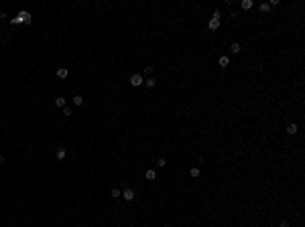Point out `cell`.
<instances>
[{
	"label": "cell",
	"mask_w": 305,
	"mask_h": 227,
	"mask_svg": "<svg viewBox=\"0 0 305 227\" xmlns=\"http://www.w3.org/2000/svg\"><path fill=\"white\" fill-rule=\"evenodd\" d=\"M143 83H145V77L140 75V73H134V75H130V85H132V87H140Z\"/></svg>",
	"instance_id": "obj_1"
},
{
	"label": "cell",
	"mask_w": 305,
	"mask_h": 227,
	"mask_svg": "<svg viewBox=\"0 0 305 227\" xmlns=\"http://www.w3.org/2000/svg\"><path fill=\"white\" fill-rule=\"evenodd\" d=\"M207 29H209V31H218V29H220V20H218V18H209Z\"/></svg>",
	"instance_id": "obj_2"
},
{
	"label": "cell",
	"mask_w": 305,
	"mask_h": 227,
	"mask_svg": "<svg viewBox=\"0 0 305 227\" xmlns=\"http://www.w3.org/2000/svg\"><path fill=\"white\" fill-rule=\"evenodd\" d=\"M67 75H69L67 67H59V69H57V77H59V79H67Z\"/></svg>",
	"instance_id": "obj_3"
},
{
	"label": "cell",
	"mask_w": 305,
	"mask_h": 227,
	"mask_svg": "<svg viewBox=\"0 0 305 227\" xmlns=\"http://www.w3.org/2000/svg\"><path fill=\"white\" fill-rule=\"evenodd\" d=\"M242 51V47H240V43H232L230 45V53H234V55H238Z\"/></svg>",
	"instance_id": "obj_4"
},
{
	"label": "cell",
	"mask_w": 305,
	"mask_h": 227,
	"mask_svg": "<svg viewBox=\"0 0 305 227\" xmlns=\"http://www.w3.org/2000/svg\"><path fill=\"white\" fill-rule=\"evenodd\" d=\"M218 63H220V67H224V69H226V67L230 65V57H228V55H222Z\"/></svg>",
	"instance_id": "obj_5"
},
{
	"label": "cell",
	"mask_w": 305,
	"mask_h": 227,
	"mask_svg": "<svg viewBox=\"0 0 305 227\" xmlns=\"http://www.w3.org/2000/svg\"><path fill=\"white\" fill-rule=\"evenodd\" d=\"M122 197H124L126 201H132V199H134V191H132V189H126V191H122Z\"/></svg>",
	"instance_id": "obj_6"
},
{
	"label": "cell",
	"mask_w": 305,
	"mask_h": 227,
	"mask_svg": "<svg viewBox=\"0 0 305 227\" xmlns=\"http://www.w3.org/2000/svg\"><path fill=\"white\" fill-rule=\"evenodd\" d=\"M18 18H20V22H31V14H29L27 10H22V12L18 14Z\"/></svg>",
	"instance_id": "obj_7"
},
{
	"label": "cell",
	"mask_w": 305,
	"mask_h": 227,
	"mask_svg": "<svg viewBox=\"0 0 305 227\" xmlns=\"http://www.w3.org/2000/svg\"><path fill=\"white\" fill-rule=\"evenodd\" d=\"M252 6H254V2H252V0H244V2L240 4V8H242V10H250Z\"/></svg>",
	"instance_id": "obj_8"
},
{
	"label": "cell",
	"mask_w": 305,
	"mask_h": 227,
	"mask_svg": "<svg viewBox=\"0 0 305 227\" xmlns=\"http://www.w3.org/2000/svg\"><path fill=\"white\" fill-rule=\"evenodd\" d=\"M287 134H289V136L297 134V124H289V126H287Z\"/></svg>",
	"instance_id": "obj_9"
},
{
	"label": "cell",
	"mask_w": 305,
	"mask_h": 227,
	"mask_svg": "<svg viewBox=\"0 0 305 227\" xmlns=\"http://www.w3.org/2000/svg\"><path fill=\"white\" fill-rule=\"evenodd\" d=\"M55 156H57V160H63V158H65V148H57Z\"/></svg>",
	"instance_id": "obj_10"
},
{
	"label": "cell",
	"mask_w": 305,
	"mask_h": 227,
	"mask_svg": "<svg viewBox=\"0 0 305 227\" xmlns=\"http://www.w3.org/2000/svg\"><path fill=\"white\" fill-rule=\"evenodd\" d=\"M110 195H112V197H114V199H118V197H122V191H120V189H116V187H114V189H112V191H110Z\"/></svg>",
	"instance_id": "obj_11"
},
{
	"label": "cell",
	"mask_w": 305,
	"mask_h": 227,
	"mask_svg": "<svg viewBox=\"0 0 305 227\" xmlns=\"http://www.w3.org/2000/svg\"><path fill=\"white\" fill-rule=\"evenodd\" d=\"M55 105L57 107H65V97H55Z\"/></svg>",
	"instance_id": "obj_12"
},
{
	"label": "cell",
	"mask_w": 305,
	"mask_h": 227,
	"mask_svg": "<svg viewBox=\"0 0 305 227\" xmlns=\"http://www.w3.org/2000/svg\"><path fill=\"white\" fill-rule=\"evenodd\" d=\"M147 178H149V180H155V178H157V172L149 168V170H147Z\"/></svg>",
	"instance_id": "obj_13"
},
{
	"label": "cell",
	"mask_w": 305,
	"mask_h": 227,
	"mask_svg": "<svg viewBox=\"0 0 305 227\" xmlns=\"http://www.w3.org/2000/svg\"><path fill=\"white\" fill-rule=\"evenodd\" d=\"M145 83H147V87H155V85H157V79H153V77H149V79H147Z\"/></svg>",
	"instance_id": "obj_14"
},
{
	"label": "cell",
	"mask_w": 305,
	"mask_h": 227,
	"mask_svg": "<svg viewBox=\"0 0 305 227\" xmlns=\"http://www.w3.org/2000/svg\"><path fill=\"white\" fill-rule=\"evenodd\" d=\"M165 164H167V160H165V158H163V156H161V158H157V166H161V168H163Z\"/></svg>",
	"instance_id": "obj_15"
},
{
	"label": "cell",
	"mask_w": 305,
	"mask_h": 227,
	"mask_svg": "<svg viewBox=\"0 0 305 227\" xmlns=\"http://www.w3.org/2000/svg\"><path fill=\"white\" fill-rule=\"evenodd\" d=\"M73 103H75V105H81V103H83V97H81V95H75V97H73Z\"/></svg>",
	"instance_id": "obj_16"
},
{
	"label": "cell",
	"mask_w": 305,
	"mask_h": 227,
	"mask_svg": "<svg viewBox=\"0 0 305 227\" xmlns=\"http://www.w3.org/2000/svg\"><path fill=\"white\" fill-rule=\"evenodd\" d=\"M189 174H191L193 178H197V176H199V168H195V166H193V168L189 170Z\"/></svg>",
	"instance_id": "obj_17"
},
{
	"label": "cell",
	"mask_w": 305,
	"mask_h": 227,
	"mask_svg": "<svg viewBox=\"0 0 305 227\" xmlns=\"http://www.w3.org/2000/svg\"><path fill=\"white\" fill-rule=\"evenodd\" d=\"M269 10H271L269 4H261V12H269Z\"/></svg>",
	"instance_id": "obj_18"
},
{
	"label": "cell",
	"mask_w": 305,
	"mask_h": 227,
	"mask_svg": "<svg viewBox=\"0 0 305 227\" xmlns=\"http://www.w3.org/2000/svg\"><path fill=\"white\" fill-rule=\"evenodd\" d=\"M212 18H218V20H220V18H222V10H214V16H212Z\"/></svg>",
	"instance_id": "obj_19"
},
{
	"label": "cell",
	"mask_w": 305,
	"mask_h": 227,
	"mask_svg": "<svg viewBox=\"0 0 305 227\" xmlns=\"http://www.w3.org/2000/svg\"><path fill=\"white\" fill-rule=\"evenodd\" d=\"M63 114H65V118H69V116H71V114H73V111H71V109H69V107H63Z\"/></svg>",
	"instance_id": "obj_20"
},
{
	"label": "cell",
	"mask_w": 305,
	"mask_h": 227,
	"mask_svg": "<svg viewBox=\"0 0 305 227\" xmlns=\"http://www.w3.org/2000/svg\"><path fill=\"white\" fill-rule=\"evenodd\" d=\"M279 227H289V223H287V221H281V223H279Z\"/></svg>",
	"instance_id": "obj_21"
},
{
	"label": "cell",
	"mask_w": 305,
	"mask_h": 227,
	"mask_svg": "<svg viewBox=\"0 0 305 227\" xmlns=\"http://www.w3.org/2000/svg\"><path fill=\"white\" fill-rule=\"evenodd\" d=\"M2 162H4V156H0V164H2Z\"/></svg>",
	"instance_id": "obj_22"
}]
</instances>
